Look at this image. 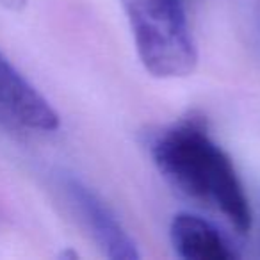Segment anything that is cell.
<instances>
[{
    "label": "cell",
    "instance_id": "6da1fadb",
    "mask_svg": "<svg viewBox=\"0 0 260 260\" xmlns=\"http://www.w3.org/2000/svg\"><path fill=\"white\" fill-rule=\"evenodd\" d=\"M153 164L182 194L219 212L235 232L253 228V212L228 153L202 116L189 114L162 128L150 145Z\"/></svg>",
    "mask_w": 260,
    "mask_h": 260
},
{
    "label": "cell",
    "instance_id": "ba28073f",
    "mask_svg": "<svg viewBox=\"0 0 260 260\" xmlns=\"http://www.w3.org/2000/svg\"><path fill=\"white\" fill-rule=\"evenodd\" d=\"M256 25H258V32H260V0H256Z\"/></svg>",
    "mask_w": 260,
    "mask_h": 260
},
{
    "label": "cell",
    "instance_id": "3957f363",
    "mask_svg": "<svg viewBox=\"0 0 260 260\" xmlns=\"http://www.w3.org/2000/svg\"><path fill=\"white\" fill-rule=\"evenodd\" d=\"M59 184L70 207L105 256L112 260H136L141 256L121 221L89 185L70 173L61 175Z\"/></svg>",
    "mask_w": 260,
    "mask_h": 260
},
{
    "label": "cell",
    "instance_id": "52a82bcc",
    "mask_svg": "<svg viewBox=\"0 0 260 260\" xmlns=\"http://www.w3.org/2000/svg\"><path fill=\"white\" fill-rule=\"evenodd\" d=\"M0 128H8V130H16V126L13 125V121L8 118V114H6L2 109H0Z\"/></svg>",
    "mask_w": 260,
    "mask_h": 260
},
{
    "label": "cell",
    "instance_id": "277c9868",
    "mask_svg": "<svg viewBox=\"0 0 260 260\" xmlns=\"http://www.w3.org/2000/svg\"><path fill=\"white\" fill-rule=\"evenodd\" d=\"M0 109L18 128L54 132L59 114L36 86L0 52Z\"/></svg>",
    "mask_w": 260,
    "mask_h": 260
},
{
    "label": "cell",
    "instance_id": "5b68a950",
    "mask_svg": "<svg viewBox=\"0 0 260 260\" xmlns=\"http://www.w3.org/2000/svg\"><path fill=\"white\" fill-rule=\"evenodd\" d=\"M173 249L185 260H235L239 253L207 219L189 212L175 214L170 224Z\"/></svg>",
    "mask_w": 260,
    "mask_h": 260
},
{
    "label": "cell",
    "instance_id": "7a4b0ae2",
    "mask_svg": "<svg viewBox=\"0 0 260 260\" xmlns=\"http://www.w3.org/2000/svg\"><path fill=\"white\" fill-rule=\"evenodd\" d=\"M141 64L157 79H184L196 70L198 48L185 0H121Z\"/></svg>",
    "mask_w": 260,
    "mask_h": 260
},
{
    "label": "cell",
    "instance_id": "8992f818",
    "mask_svg": "<svg viewBox=\"0 0 260 260\" xmlns=\"http://www.w3.org/2000/svg\"><path fill=\"white\" fill-rule=\"evenodd\" d=\"M27 2H29V0H0V8L16 13V11H22V9H25Z\"/></svg>",
    "mask_w": 260,
    "mask_h": 260
}]
</instances>
